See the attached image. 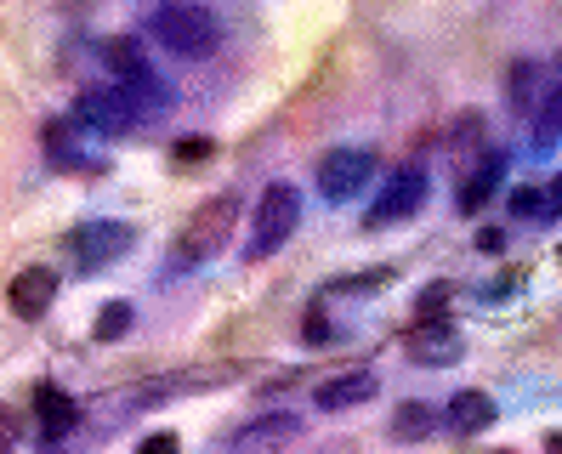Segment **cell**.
<instances>
[{"label":"cell","mask_w":562,"mask_h":454,"mask_svg":"<svg viewBox=\"0 0 562 454\" xmlns=\"http://www.w3.org/2000/svg\"><path fill=\"white\" fill-rule=\"evenodd\" d=\"M148 35L176 57H211L222 46V23H216L211 6H199V0H165L154 18H148Z\"/></svg>","instance_id":"obj_1"},{"label":"cell","mask_w":562,"mask_h":454,"mask_svg":"<svg viewBox=\"0 0 562 454\" xmlns=\"http://www.w3.org/2000/svg\"><path fill=\"white\" fill-rule=\"evenodd\" d=\"M233 227H239V199H233V193H216V199H205V205L188 216V227H182L171 267H176V273H182V267H205L211 256H222V250H228Z\"/></svg>","instance_id":"obj_2"},{"label":"cell","mask_w":562,"mask_h":454,"mask_svg":"<svg viewBox=\"0 0 562 454\" xmlns=\"http://www.w3.org/2000/svg\"><path fill=\"white\" fill-rule=\"evenodd\" d=\"M301 222V193L290 188V182H273V188L262 193V205H256V216H250V239H245V262H267V256H279L284 239L296 233Z\"/></svg>","instance_id":"obj_3"},{"label":"cell","mask_w":562,"mask_h":454,"mask_svg":"<svg viewBox=\"0 0 562 454\" xmlns=\"http://www.w3.org/2000/svg\"><path fill=\"white\" fill-rule=\"evenodd\" d=\"M421 205H426V171L421 165H404V171H392L387 182H381L375 205H369V227L404 222V216H415Z\"/></svg>","instance_id":"obj_4"},{"label":"cell","mask_w":562,"mask_h":454,"mask_svg":"<svg viewBox=\"0 0 562 454\" xmlns=\"http://www.w3.org/2000/svg\"><path fill=\"white\" fill-rule=\"evenodd\" d=\"M369 176H375V154H369V148H330V154L318 159V193L335 199V205L352 199Z\"/></svg>","instance_id":"obj_5"},{"label":"cell","mask_w":562,"mask_h":454,"mask_svg":"<svg viewBox=\"0 0 562 454\" xmlns=\"http://www.w3.org/2000/svg\"><path fill=\"white\" fill-rule=\"evenodd\" d=\"M69 250L86 273H103L108 262H120L125 250H131V227L125 222H86V227H74Z\"/></svg>","instance_id":"obj_6"},{"label":"cell","mask_w":562,"mask_h":454,"mask_svg":"<svg viewBox=\"0 0 562 454\" xmlns=\"http://www.w3.org/2000/svg\"><path fill=\"white\" fill-rule=\"evenodd\" d=\"M74 120L86 125V131H97V137H125V131L137 125V108L125 103L120 86H108V91H86V97L74 103Z\"/></svg>","instance_id":"obj_7"},{"label":"cell","mask_w":562,"mask_h":454,"mask_svg":"<svg viewBox=\"0 0 562 454\" xmlns=\"http://www.w3.org/2000/svg\"><path fill=\"white\" fill-rule=\"evenodd\" d=\"M296 437H301V420L273 409V415L245 420V426H239L228 443H233V454H284V443H296Z\"/></svg>","instance_id":"obj_8"},{"label":"cell","mask_w":562,"mask_h":454,"mask_svg":"<svg viewBox=\"0 0 562 454\" xmlns=\"http://www.w3.org/2000/svg\"><path fill=\"white\" fill-rule=\"evenodd\" d=\"M460 347H466V341H460V330L449 318H421V330L409 335V352H415V364H426V369L455 364Z\"/></svg>","instance_id":"obj_9"},{"label":"cell","mask_w":562,"mask_h":454,"mask_svg":"<svg viewBox=\"0 0 562 454\" xmlns=\"http://www.w3.org/2000/svg\"><path fill=\"white\" fill-rule=\"evenodd\" d=\"M120 91H125V103L137 108V120H148V114H171V108H176V86H171V80H159L148 63L125 74Z\"/></svg>","instance_id":"obj_10"},{"label":"cell","mask_w":562,"mask_h":454,"mask_svg":"<svg viewBox=\"0 0 562 454\" xmlns=\"http://www.w3.org/2000/svg\"><path fill=\"white\" fill-rule=\"evenodd\" d=\"M52 296H57V273H46V267H23L12 279V313L18 318H40L52 307Z\"/></svg>","instance_id":"obj_11"},{"label":"cell","mask_w":562,"mask_h":454,"mask_svg":"<svg viewBox=\"0 0 562 454\" xmlns=\"http://www.w3.org/2000/svg\"><path fill=\"white\" fill-rule=\"evenodd\" d=\"M369 398H375V369H347L318 386V409H358Z\"/></svg>","instance_id":"obj_12"},{"label":"cell","mask_w":562,"mask_h":454,"mask_svg":"<svg viewBox=\"0 0 562 454\" xmlns=\"http://www.w3.org/2000/svg\"><path fill=\"white\" fill-rule=\"evenodd\" d=\"M494 398L489 392H455V403H449V426H455L460 437H472V432H489L494 426Z\"/></svg>","instance_id":"obj_13"},{"label":"cell","mask_w":562,"mask_h":454,"mask_svg":"<svg viewBox=\"0 0 562 454\" xmlns=\"http://www.w3.org/2000/svg\"><path fill=\"white\" fill-rule=\"evenodd\" d=\"M74 398L69 392H57V386H40V437L52 443V437H63V432H74Z\"/></svg>","instance_id":"obj_14"},{"label":"cell","mask_w":562,"mask_h":454,"mask_svg":"<svg viewBox=\"0 0 562 454\" xmlns=\"http://www.w3.org/2000/svg\"><path fill=\"white\" fill-rule=\"evenodd\" d=\"M500 176H506V159L489 154V159H483V171H472L466 182H460V210H483V205H489V193L500 188Z\"/></svg>","instance_id":"obj_15"},{"label":"cell","mask_w":562,"mask_h":454,"mask_svg":"<svg viewBox=\"0 0 562 454\" xmlns=\"http://www.w3.org/2000/svg\"><path fill=\"white\" fill-rule=\"evenodd\" d=\"M432 432H438V409L432 403H398V415H392V437L398 443H421Z\"/></svg>","instance_id":"obj_16"},{"label":"cell","mask_w":562,"mask_h":454,"mask_svg":"<svg viewBox=\"0 0 562 454\" xmlns=\"http://www.w3.org/2000/svg\"><path fill=\"white\" fill-rule=\"evenodd\" d=\"M557 137H562V97H557V86H545L540 114H534V148H551Z\"/></svg>","instance_id":"obj_17"},{"label":"cell","mask_w":562,"mask_h":454,"mask_svg":"<svg viewBox=\"0 0 562 454\" xmlns=\"http://www.w3.org/2000/svg\"><path fill=\"white\" fill-rule=\"evenodd\" d=\"M103 63H108V69H114V74L125 80V74H131V69H142L148 57H142V46H137L131 35H114V40H103Z\"/></svg>","instance_id":"obj_18"},{"label":"cell","mask_w":562,"mask_h":454,"mask_svg":"<svg viewBox=\"0 0 562 454\" xmlns=\"http://www.w3.org/2000/svg\"><path fill=\"white\" fill-rule=\"evenodd\" d=\"M125 330H131V301H108L97 313V341H120Z\"/></svg>","instance_id":"obj_19"},{"label":"cell","mask_w":562,"mask_h":454,"mask_svg":"<svg viewBox=\"0 0 562 454\" xmlns=\"http://www.w3.org/2000/svg\"><path fill=\"white\" fill-rule=\"evenodd\" d=\"M18 437H23V420L12 415L6 403H0V454H12V449H18Z\"/></svg>","instance_id":"obj_20"},{"label":"cell","mask_w":562,"mask_h":454,"mask_svg":"<svg viewBox=\"0 0 562 454\" xmlns=\"http://www.w3.org/2000/svg\"><path fill=\"white\" fill-rule=\"evenodd\" d=\"M182 443H176V432H154V437H142V449L137 454H176Z\"/></svg>","instance_id":"obj_21"},{"label":"cell","mask_w":562,"mask_h":454,"mask_svg":"<svg viewBox=\"0 0 562 454\" xmlns=\"http://www.w3.org/2000/svg\"><path fill=\"white\" fill-rule=\"evenodd\" d=\"M443 301H449V284H438V290H426V301L415 307L421 318H443Z\"/></svg>","instance_id":"obj_22"}]
</instances>
